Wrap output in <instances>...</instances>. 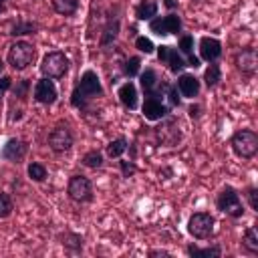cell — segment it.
Masks as SVG:
<instances>
[{"label":"cell","mask_w":258,"mask_h":258,"mask_svg":"<svg viewBox=\"0 0 258 258\" xmlns=\"http://www.w3.org/2000/svg\"><path fill=\"white\" fill-rule=\"evenodd\" d=\"M97 97H103V85L99 75L93 69H87L81 79L77 81L73 93H71V105L75 109H87L91 101H95Z\"/></svg>","instance_id":"6da1fadb"},{"label":"cell","mask_w":258,"mask_h":258,"mask_svg":"<svg viewBox=\"0 0 258 258\" xmlns=\"http://www.w3.org/2000/svg\"><path fill=\"white\" fill-rule=\"evenodd\" d=\"M6 60L14 71H24L36 60V46L26 40H16L14 44H10Z\"/></svg>","instance_id":"7a4b0ae2"},{"label":"cell","mask_w":258,"mask_h":258,"mask_svg":"<svg viewBox=\"0 0 258 258\" xmlns=\"http://www.w3.org/2000/svg\"><path fill=\"white\" fill-rule=\"evenodd\" d=\"M69 56L62 52V50H50L42 56V62H40V75L46 77V79H52V81H58L62 79L67 73H69Z\"/></svg>","instance_id":"3957f363"},{"label":"cell","mask_w":258,"mask_h":258,"mask_svg":"<svg viewBox=\"0 0 258 258\" xmlns=\"http://www.w3.org/2000/svg\"><path fill=\"white\" fill-rule=\"evenodd\" d=\"M232 151L242 159H252L258 151V133L254 129H240L230 139Z\"/></svg>","instance_id":"277c9868"},{"label":"cell","mask_w":258,"mask_h":258,"mask_svg":"<svg viewBox=\"0 0 258 258\" xmlns=\"http://www.w3.org/2000/svg\"><path fill=\"white\" fill-rule=\"evenodd\" d=\"M216 208L220 212H224L226 216L230 218H242L244 216V204L240 200V194L236 187L232 185H226L218 196H216Z\"/></svg>","instance_id":"5b68a950"},{"label":"cell","mask_w":258,"mask_h":258,"mask_svg":"<svg viewBox=\"0 0 258 258\" xmlns=\"http://www.w3.org/2000/svg\"><path fill=\"white\" fill-rule=\"evenodd\" d=\"M216 220L210 212H196L187 220V234L196 240H208L214 236Z\"/></svg>","instance_id":"8992f818"},{"label":"cell","mask_w":258,"mask_h":258,"mask_svg":"<svg viewBox=\"0 0 258 258\" xmlns=\"http://www.w3.org/2000/svg\"><path fill=\"white\" fill-rule=\"evenodd\" d=\"M141 111H143V117H145L147 121H161L163 117L169 115L171 109L167 107V103L163 101L159 89L155 87L153 93L145 95V101H143V105H141Z\"/></svg>","instance_id":"52a82bcc"},{"label":"cell","mask_w":258,"mask_h":258,"mask_svg":"<svg viewBox=\"0 0 258 258\" xmlns=\"http://www.w3.org/2000/svg\"><path fill=\"white\" fill-rule=\"evenodd\" d=\"M67 194L77 204H89L93 202V183L85 175H73L67 183Z\"/></svg>","instance_id":"ba28073f"},{"label":"cell","mask_w":258,"mask_h":258,"mask_svg":"<svg viewBox=\"0 0 258 258\" xmlns=\"http://www.w3.org/2000/svg\"><path fill=\"white\" fill-rule=\"evenodd\" d=\"M149 32L157 36H169L181 32V18L175 12H169L165 16H153L149 20Z\"/></svg>","instance_id":"9c48e42d"},{"label":"cell","mask_w":258,"mask_h":258,"mask_svg":"<svg viewBox=\"0 0 258 258\" xmlns=\"http://www.w3.org/2000/svg\"><path fill=\"white\" fill-rule=\"evenodd\" d=\"M75 143V135L69 129V125H56L50 133H48V147L54 153H67Z\"/></svg>","instance_id":"30bf717a"},{"label":"cell","mask_w":258,"mask_h":258,"mask_svg":"<svg viewBox=\"0 0 258 258\" xmlns=\"http://www.w3.org/2000/svg\"><path fill=\"white\" fill-rule=\"evenodd\" d=\"M56 97H58V91H56V85H54L52 79L42 77V79H38V81L34 83L32 99H34L36 103H40V105H52V103L56 101Z\"/></svg>","instance_id":"8fae6325"},{"label":"cell","mask_w":258,"mask_h":258,"mask_svg":"<svg viewBox=\"0 0 258 258\" xmlns=\"http://www.w3.org/2000/svg\"><path fill=\"white\" fill-rule=\"evenodd\" d=\"M26 153H28V143H26V141H22V139H18V137H10V139L2 145V149H0L2 159L12 161V163L20 161Z\"/></svg>","instance_id":"7c38bea8"},{"label":"cell","mask_w":258,"mask_h":258,"mask_svg":"<svg viewBox=\"0 0 258 258\" xmlns=\"http://www.w3.org/2000/svg\"><path fill=\"white\" fill-rule=\"evenodd\" d=\"M234 62L238 67V71H242L244 75H254L256 73V67H258V54H256V48L248 46V48H242L234 54Z\"/></svg>","instance_id":"4fadbf2b"},{"label":"cell","mask_w":258,"mask_h":258,"mask_svg":"<svg viewBox=\"0 0 258 258\" xmlns=\"http://www.w3.org/2000/svg\"><path fill=\"white\" fill-rule=\"evenodd\" d=\"M175 87H177L179 95L185 97V99H194V97H198V95H200V89H202L200 79L194 77V75H189V73H179Z\"/></svg>","instance_id":"5bb4252c"},{"label":"cell","mask_w":258,"mask_h":258,"mask_svg":"<svg viewBox=\"0 0 258 258\" xmlns=\"http://www.w3.org/2000/svg\"><path fill=\"white\" fill-rule=\"evenodd\" d=\"M222 54V42L214 36H202L200 38V58L206 62L218 60Z\"/></svg>","instance_id":"9a60e30c"},{"label":"cell","mask_w":258,"mask_h":258,"mask_svg":"<svg viewBox=\"0 0 258 258\" xmlns=\"http://www.w3.org/2000/svg\"><path fill=\"white\" fill-rule=\"evenodd\" d=\"M117 97H119L121 105H123L125 109H129V111H135V109L139 107V95H137V87H135L133 81H125V83L119 87Z\"/></svg>","instance_id":"2e32d148"},{"label":"cell","mask_w":258,"mask_h":258,"mask_svg":"<svg viewBox=\"0 0 258 258\" xmlns=\"http://www.w3.org/2000/svg\"><path fill=\"white\" fill-rule=\"evenodd\" d=\"M242 250L250 256L258 254V232H256V226H250L244 230L242 234Z\"/></svg>","instance_id":"e0dca14e"},{"label":"cell","mask_w":258,"mask_h":258,"mask_svg":"<svg viewBox=\"0 0 258 258\" xmlns=\"http://www.w3.org/2000/svg\"><path fill=\"white\" fill-rule=\"evenodd\" d=\"M157 8H159V4L155 0H141L135 6V18L137 20H151L153 16H157Z\"/></svg>","instance_id":"ac0fdd59"},{"label":"cell","mask_w":258,"mask_h":258,"mask_svg":"<svg viewBox=\"0 0 258 258\" xmlns=\"http://www.w3.org/2000/svg\"><path fill=\"white\" fill-rule=\"evenodd\" d=\"M165 64H167V69H169L173 75H179V73H183V69L187 67V62L183 60L181 52H179L177 48H173V46H169V50H167V58H165Z\"/></svg>","instance_id":"d6986e66"},{"label":"cell","mask_w":258,"mask_h":258,"mask_svg":"<svg viewBox=\"0 0 258 258\" xmlns=\"http://www.w3.org/2000/svg\"><path fill=\"white\" fill-rule=\"evenodd\" d=\"M117 34H119V18H117V16H115V18L111 16V18L107 20L105 28H103V34H101V46L113 44L115 38H117Z\"/></svg>","instance_id":"ffe728a7"},{"label":"cell","mask_w":258,"mask_h":258,"mask_svg":"<svg viewBox=\"0 0 258 258\" xmlns=\"http://www.w3.org/2000/svg\"><path fill=\"white\" fill-rule=\"evenodd\" d=\"M185 252H187L189 256H194V258H220V256H222V248H220L218 244L208 246V248H198V246L189 244V246L185 248Z\"/></svg>","instance_id":"44dd1931"},{"label":"cell","mask_w":258,"mask_h":258,"mask_svg":"<svg viewBox=\"0 0 258 258\" xmlns=\"http://www.w3.org/2000/svg\"><path fill=\"white\" fill-rule=\"evenodd\" d=\"M38 30V24L32 22V20H24V18H18L12 28H10V36H24V34H34Z\"/></svg>","instance_id":"7402d4cb"},{"label":"cell","mask_w":258,"mask_h":258,"mask_svg":"<svg viewBox=\"0 0 258 258\" xmlns=\"http://www.w3.org/2000/svg\"><path fill=\"white\" fill-rule=\"evenodd\" d=\"M220 81H222V69H220V64L214 60V62H210L208 69L204 71V83H206L208 89H216V87L220 85Z\"/></svg>","instance_id":"603a6c76"},{"label":"cell","mask_w":258,"mask_h":258,"mask_svg":"<svg viewBox=\"0 0 258 258\" xmlns=\"http://www.w3.org/2000/svg\"><path fill=\"white\" fill-rule=\"evenodd\" d=\"M139 81H141L143 93L149 95V93L155 91V87H157V83H159V77H157V73H155L153 69H145L143 73H139Z\"/></svg>","instance_id":"cb8c5ba5"},{"label":"cell","mask_w":258,"mask_h":258,"mask_svg":"<svg viewBox=\"0 0 258 258\" xmlns=\"http://www.w3.org/2000/svg\"><path fill=\"white\" fill-rule=\"evenodd\" d=\"M60 244L69 250V252H73V254H79V252H83V238L79 236V234H75V232H64L62 236H60Z\"/></svg>","instance_id":"d4e9b609"},{"label":"cell","mask_w":258,"mask_h":258,"mask_svg":"<svg viewBox=\"0 0 258 258\" xmlns=\"http://www.w3.org/2000/svg\"><path fill=\"white\" fill-rule=\"evenodd\" d=\"M52 8L60 16H73L79 10V0H52Z\"/></svg>","instance_id":"484cf974"},{"label":"cell","mask_w":258,"mask_h":258,"mask_svg":"<svg viewBox=\"0 0 258 258\" xmlns=\"http://www.w3.org/2000/svg\"><path fill=\"white\" fill-rule=\"evenodd\" d=\"M127 139L121 135V137H117V139H113L109 145H107V155L111 157V159H119L125 151H127Z\"/></svg>","instance_id":"4316f807"},{"label":"cell","mask_w":258,"mask_h":258,"mask_svg":"<svg viewBox=\"0 0 258 258\" xmlns=\"http://www.w3.org/2000/svg\"><path fill=\"white\" fill-rule=\"evenodd\" d=\"M81 163H83L85 167L99 169V167L103 165V153H101L99 149H91V151H87V153L81 157Z\"/></svg>","instance_id":"83f0119b"},{"label":"cell","mask_w":258,"mask_h":258,"mask_svg":"<svg viewBox=\"0 0 258 258\" xmlns=\"http://www.w3.org/2000/svg\"><path fill=\"white\" fill-rule=\"evenodd\" d=\"M28 177L32 179V181H36V183H40V181H44L46 179V175H48V171H46V167L42 165V163H38V161H32V163H28Z\"/></svg>","instance_id":"f1b7e54d"},{"label":"cell","mask_w":258,"mask_h":258,"mask_svg":"<svg viewBox=\"0 0 258 258\" xmlns=\"http://www.w3.org/2000/svg\"><path fill=\"white\" fill-rule=\"evenodd\" d=\"M139 73H141V58L139 56H129L125 60V64H123V75L129 77V79H133Z\"/></svg>","instance_id":"f546056e"},{"label":"cell","mask_w":258,"mask_h":258,"mask_svg":"<svg viewBox=\"0 0 258 258\" xmlns=\"http://www.w3.org/2000/svg\"><path fill=\"white\" fill-rule=\"evenodd\" d=\"M10 91L14 93V97H18L20 101H24L28 97V91H30V81L28 79H22V81H16V85L12 83Z\"/></svg>","instance_id":"4dcf8cb0"},{"label":"cell","mask_w":258,"mask_h":258,"mask_svg":"<svg viewBox=\"0 0 258 258\" xmlns=\"http://www.w3.org/2000/svg\"><path fill=\"white\" fill-rule=\"evenodd\" d=\"M14 210V202L10 198V194L0 191V218H8Z\"/></svg>","instance_id":"1f68e13d"},{"label":"cell","mask_w":258,"mask_h":258,"mask_svg":"<svg viewBox=\"0 0 258 258\" xmlns=\"http://www.w3.org/2000/svg\"><path fill=\"white\" fill-rule=\"evenodd\" d=\"M135 48H137L139 52H145V54L155 52V44H153L151 38H147V36H137V38H135Z\"/></svg>","instance_id":"d6a6232c"},{"label":"cell","mask_w":258,"mask_h":258,"mask_svg":"<svg viewBox=\"0 0 258 258\" xmlns=\"http://www.w3.org/2000/svg\"><path fill=\"white\" fill-rule=\"evenodd\" d=\"M177 48H179V52L185 54V56L191 54V52H194V36H191V34H183V36H179Z\"/></svg>","instance_id":"836d02e7"},{"label":"cell","mask_w":258,"mask_h":258,"mask_svg":"<svg viewBox=\"0 0 258 258\" xmlns=\"http://www.w3.org/2000/svg\"><path fill=\"white\" fill-rule=\"evenodd\" d=\"M119 167H121L123 177H131V175L137 173V165H135L133 159H131V161H119Z\"/></svg>","instance_id":"e575fe53"},{"label":"cell","mask_w":258,"mask_h":258,"mask_svg":"<svg viewBox=\"0 0 258 258\" xmlns=\"http://www.w3.org/2000/svg\"><path fill=\"white\" fill-rule=\"evenodd\" d=\"M246 198H248V204L254 212H258V189L256 187H248L246 189Z\"/></svg>","instance_id":"d590c367"},{"label":"cell","mask_w":258,"mask_h":258,"mask_svg":"<svg viewBox=\"0 0 258 258\" xmlns=\"http://www.w3.org/2000/svg\"><path fill=\"white\" fill-rule=\"evenodd\" d=\"M155 50H157V60H159L161 64H165V58H167V50H169V44H159V46H155Z\"/></svg>","instance_id":"8d00e7d4"},{"label":"cell","mask_w":258,"mask_h":258,"mask_svg":"<svg viewBox=\"0 0 258 258\" xmlns=\"http://www.w3.org/2000/svg\"><path fill=\"white\" fill-rule=\"evenodd\" d=\"M187 67H191V69H198V67H200V58L194 56V52L187 54Z\"/></svg>","instance_id":"74e56055"},{"label":"cell","mask_w":258,"mask_h":258,"mask_svg":"<svg viewBox=\"0 0 258 258\" xmlns=\"http://www.w3.org/2000/svg\"><path fill=\"white\" fill-rule=\"evenodd\" d=\"M189 117H200V107L198 105H191L189 107Z\"/></svg>","instance_id":"f35d334b"},{"label":"cell","mask_w":258,"mask_h":258,"mask_svg":"<svg viewBox=\"0 0 258 258\" xmlns=\"http://www.w3.org/2000/svg\"><path fill=\"white\" fill-rule=\"evenodd\" d=\"M149 256H169V252H165V250H151Z\"/></svg>","instance_id":"ab89813d"},{"label":"cell","mask_w":258,"mask_h":258,"mask_svg":"<svg viewBox=\"0 0 258 258\" xmlns=\"http://www.w3.org/2000/svg\"><path fill=\"white\" fill-rule=\"evenodd\" d=\"M163 4H165V8H169V10L175 8V0H163Z\"/></svg>","instance_id":"60d3db41"},{"label":"cell","mask_w":258,"mask_h":258,"mask_svg":"<svg viewBox=\"0 0 258 258\" xmlns=\"http://www.w3.org/2000/svg\"><path fill=\"white\" fill-rule=\"evenodd\" d=\"M4 8H6V0H0V14L4 12Z\"/></svg>","instance_id":"b9f144b4"},{"label":"cell","mask_w":258,"mask_h":258,"mask_svg":"<svg viewBox=\"0 0 258 258\" xmlns=\"http://www.w3.org/2000/svg\"><path fill=\"white\" fill-rule=\"evenodd\" d=\"M2 69H4V62H2V60H0V73H2Z\"/></svg>","instance_id":"7bdbcfd3"}]
</instances>
